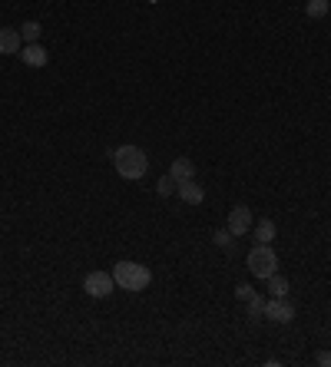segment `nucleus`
Listing matches in <instances>:
<instances>
[{
  "label": "nucleus",
  "instance_id": "obj_1",
  "mask_svg": "<svg viewBox=\"0 0 331 367\" xmlns=\"http://www.w3.org/2000/svg\"><path fill=\"white\" fill-rule=\"evenodd\" d=\"M109 159H113V169L120 172L123 179H129V182L143 179V176L150 172V156L143 153L139 146H120Z\"/></svg>",
  "mask_w": 331,
  "mask_h": 367
},
{
  "label": "nucleus",
  "instance_id": "obj_2",
  "mask_svg": "<svg viewBox=\"0 0 331 367\" xmlns=\"http://www.w3.org/2000/svg\"><path fill=\"white\" fill-rule=\"evenodd\" d=\"M113 281L123 291H146L152 281V272L139 261H116L113 265Z\"/></svg>",
  "mask_w": 331,
  "mask_h": 367
},
{
  "label": "nucleus",
  "instance_id": "obj_3",
  "mask_svg": "<svg viewBox=\"0 0 331 367\" xmlns=\"http://www.w3.org/2000/svg\"><path fill=\"white\" fill-rule=\"evenodd\" d=\"M249 272L262 281H269L275 272H278V255H275V248L271 245H256L252 252H249Z\"/></svg>",
  "mask_w": 331,
  "mask_h": 367
},
{
  "label": "nucleus",
  "instance_id": "obj_4",
  "mask_svg": "<svg viewBox=\"0 0 331 367\" xmlns=\"http://www.w3.org/2000/svg\"><path fill=\"white\" fill-rule=\"evenodd\" d=\"M116 288V281L109 272H90V275L83 278V291L90 294V298H109Z\"/></svg>",
  "mask_w": 331,
  "mask_h": 367
},
{
  "label": "nucleus",
  "instance_id": "obj_5",
  "mask_svg": "<svg viewBox=\"0 0 331 367\" xmlns=\"http://www.w3.org/2000/svg\"><path fill=\"white\" fill-rule=\"evenodd\" d=\"M252 225H256V218H252V209H249V205H235V209L229 212L226 229L232 232L235 238H245V235L252 232Z\"/></svg>",
  "mask_w": 331,
  "mask_h": 367
},
{
  "label": "nucleus",
  "instance_id": "obj_6",
  "mask_svg": "<svg viewBox=\"0 0 331 367\" xmlns=\"http://www.w3.org/2000/svg\"><path fill=\"white\" fill-rule=\"evenodd\" d=\"M265 318L275 324H292L295 321V305L288 298H269L265 301Z\"/></svg>",
  "mask_w": 331,
  "mask_h": 367
},
{
  "label": "nucleus",
  "instance_id": "obj_7",
  "mask_svg": "<svg viewBox=\"0 0 331 367\" xmlns=\"http://www.w3.org/2000/svg\"><path fill=\"white\" fill-rule=\"evenodd\" d=\"M20 50H24V37H20V30L0 27V53H3V57H20Z\"/></svg>",
  "mask_w": 331,
  "mask_h": 367
},
{
  "label": "nucleus",
  "instance_id": "obj_8",
  "mask_svg": "<svg viewBox=\"0 0 331 367\" xmlns=\"http://www.w3.org/2000/svg\"><path fill=\"white\" fill-rule=\"evenodd\" d=\"M176 196H179L186 205H202V199H206V192H202V185H199L196 179H186V182L176 185Z\"/></svg>",
  "mask_w": 331,
  "mask_h": 367
},
{
  "label": "nucleus",
  "instance_id": "obj_9",
  "mask_svg": "<svg viewBox=\"0 0 331 367\" xmlns=\"http://www.w3.org/2000/svg\"><path fill=\"white\" fill-rule=\"evenodd\" d=\"M20 60L27 63V66H33V70H40V66H46V63H50V53H46L40 44H24V50H20Z\"/></svg>",
  "mask_w": 331,
  "mask_h": 367
},
{
  "label": "nucleus",
  "instance_id": "obj_10",
  "mask_svg": "<svg viewBox=\"0 0 331 367\" xmlns=\"http://www.w3.org/2000/svg\"><path fill=\"white\" fill-rule=\"evenodd\" d=\"M169 176H172L176 182H186V179H196V166H193V159H186V156H179V159H172V166H169Z\"/></svg>",
  "mask_w": 331,
  "mask_h": 367
},
{
  "label": "nucleus",
  "instance_id": "obj_11",
  "mask_svg": "<svg viewBox=\"0 0 331 367\" xmlns=\"http://www.w3.org/2000/svg\"><path fill=\"white\" fill-rule=\"evenodd\" d=\"M252 235H256L258 245H271V242H275V235H278V229H275V222H271V218H258L256 225H252Z\"/></svg>",
  "mask_w": 331,
  "mask_h": 367
},
{
  "label": "nucleus",
  "instance_id": "obj_12",
  "mask_svg": "<svg viewBox=\"0 0 331 367\" xmlns=\"http://www.w3.org/2000/svg\"><path fill=\"white\" fill-rule=\"evenodd\" d=\"M288 291H292V285H288V278L275 272V275L269 278V298H288Z\"/></svg>",
  "mask_w": 331,
  "mask_h": 367
},
{
  "label": "nucleus",
  "instance_id": "obj_13",
  "mask_svg": "<svg viewBox=\"0 0 331 367\" xmlns=\"http://www.w3.org/2000/svg\"><path fill=\"white\" fill-rule=\"evenodd\" d=\"M265 301H269V298H265V294H252V298H249V301H245V305H249V318H252V321H262V318H265Z\"/></svg>",
  "mask_w": 331,
  "mask_h": 367
},
{
  "label": "nucleus",
  "instance_id": "obj_14",
  "mask_svg": "<svg viewBox=\"0 0 331 367\" xmlns=\"http://www.w3.org/2000/svg\"><path fill=\"white\" fill-rule=\"evenodd\" d=\"M40 23L37 20H27V23H20V37H24V44H40Z\"/></svg>",
  "mask_w": 331,
  "mask_h": 367
},
{
  "label": "nucleus",
  "instance_id": "obj_15",
  "mask_svg": "<svg viewBox=\"0 0 331 367\" xmlns=\"http://www.w3.org/2000/svg\"><path fill=\"white\" fill-rule=\"evenodd\" d=\"M328 10H331L328 0H308V3H305V14L312 17V20H321V17L328 14Z\"/></svg>",
  "mask_w": 331,
  "mask_h": 367
},
{
  "label": "nucleus",
  "instance_id": "obj_16",
  "mask_svg": "<svg viewBox=\"0 0 331 367\" xmlns=\"http://www.w3.org/2000/svg\"><path fill=\"white\" fill-rule=\"evenodd\" d=\"M176 185H179V182H176L169 172H166L163 179L156 182V196H159V199H169V196H176Z\"/></svg>",
  "mask_w": 331,
  "mask_h": 367
},
{
  "label": "nucleus",
  "instance_id": "obj_17",
  "mask_svg": "<svg viewBox=\"0 0 331 367\" xmlns=\"http://www.w3.org/2000/svg\"><path fill=\"white\" fill-rule=\"evenodd\" d=\"M232 238H235V235H232L229 229H219V232H215V245H222V248H232Z\"/></svg>",
  "mask_w": 331,
  "mask_h": 367
},
{
  "label": "nucleus",
  "instance_id": "obj_18",
  "mask_svg": "<svg viewBox=\"0 0 331 367\" xmlns=\"http://www.w3.org/2000/svg\"><path fill=\"white\" fill-rule=\"evenodd\" d=\"M252 294H256V288H252V285H245V281H242V285H235V298H239V301H249Z\"/></svg>",
  "mask_w": 331,
  "mask_h": 367
},
{
  "label": "nucleus",
  "instance_id": "obj_19",
  "mask_svg": "<svg viewBox=\"0 0 331 367\" xmlns=\"http://www.w3.org/2000/svg\"><path fill=\"white\" fill-rule=\"evenodd\" d=\"M315 364L331 367V351H318V354H315Z\"/></svg>",
  "mask_w": 331,
  "mask_h": 367
}]
</instances>
